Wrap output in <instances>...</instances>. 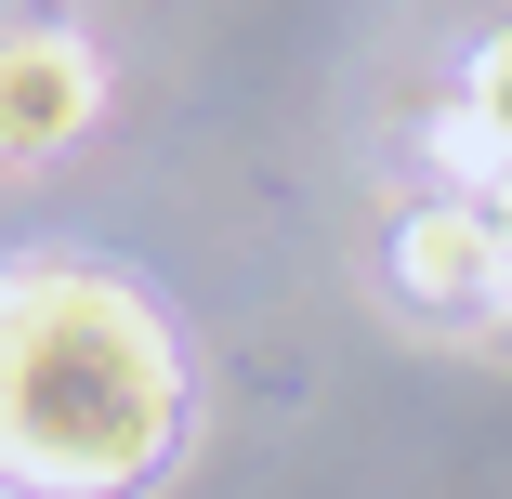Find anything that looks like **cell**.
Masks as SVG:
<instances>
[{
    "mask_svg": "<svg viewBox=\"0 0 512 499\" xmlns=\"http://www.w3.org/2000/svg\"><path fill=\"white\" fill-rule=\"evenodd\" d=\"M394 289L421 316H499V224L486 197H421L394 224Z\"/></svg>",
    "mask_w": 512,
    "mask_h": 499,
    "instance_id": "3",
    "label": "cell"
},
{
    "mask_svg": "<svg viewBox=\"0 0 512 499\" xmlns=\"http://www.w3.org/2000/svg\"><path fill=\"white\" fill-rule=\"evenodd\" d=\"M92 106H106L92 40H66V27H0V158H53V145H79Z\"/></svg>",
    "mask_w": 512,
    "mask_h": 499,
    "instance_id": "2",
    "label": "cell"
},
{
    "mask_svg": "<svg viewBox=\"0 0 512 499\" xmlns=\"http://www.w3.org/2000/svg\"><path fill=\"white\" fill-rule=\"evenodd\" d=\"M460 106H473L499 145H512V27H499V40H473V66H460Z\"/></svg>",
    "mask_w": 512,
    "mask_h": 499,
    "instance_id": "5",
    "label": "cell"
},
{
    "mask_svg": "<svg viewBox=\"0 0 512 499\" xmlns=\"http://www.w3.org/2000/svg\"><path fill=\"white\" fill-rule=\"evenodd\" d=\"M421 145H434V171H447V197H499V184H512V145H499V132H486V119L460 106V92L434 106V132H421Z\"/></svg>",
    "mask_w": 512,
    "mask_h": 499,
    "instance_id": "4",
    "label": "cell"
},
{
    "mask_svg": "<svg viewBox=\"0 0 512 499\" xmlns=\"http://www.w3.org/2000/svg\"><path fill=\"white\" fill-rule=\"evenodd\" d=\"M184 447V342L106 263H0V486L132 499Z\"/></svg>",
    "mask_w": 512,
    "mask_h": 499,
    "instance_id": "1",
    "label": "cell"
}]
</instances>
